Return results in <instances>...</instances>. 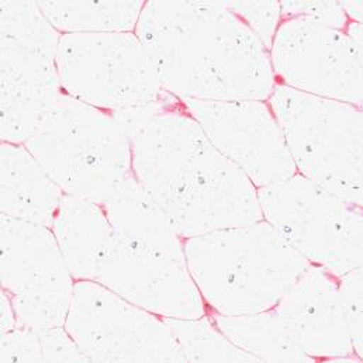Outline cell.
<instances>
[{"mask_svg": "<svg viewBox=\"0 0 363 363\" xmlns=\"http://www.w3.org/2000/svg\"><path fill=\"white\" fill-rule=\"evenodd\" d=\"M131 141L133 177L183 240L264 220L258 189L208 140L181 99L111 113Z\"/></svg>", "mask_w": 363, "mask_h": 363, "instance_id": "1", "label": "cell"}, {"mask_svg": "<svg viewBox=\"0 0 363 363\" xmlns=\"http://www.w3.org/2000/svg\"><path fill=\"white\" fill-rule=\"evenodd\" d=\"M135 34L181 100H268L269 50L227 1H145Z\"/></svg>", "mask_w": 363, "mask_h": 363, "instance_id": "2", "label": "cell"}, {"mask_svg": "<svg viewBox=\"0 0 363 363\" xmlns=\"http://www.w3.org/2000/svg\"><path fill=\"white\" fill-rule=\"evenodd\" d=\"M186 267L211 314L273 310L310 267L267 220L186 238Z\"/></svg>", "mask_w": 363, "mask_h": 363, "instance_id": "3", "label": "cell"}, {"mask_svg": "<svg viewBox=\"0 0 363 363\" xmlns=\"http://www.w3.org/2000/svg\"><path fill=\"white\" fill-rule=\"evenodd\" d=\"M24 145L67 196L104 204L133 178L125 127L111 113L67 94Z\"/></svg>", "mask_w": 363, "mask_h": 363, "instance_id": "4", "label": "cell"}, {"mask_svg": "<svg viewBox=\"0 0 363 363\" xmlns=\"http://www.w3.org/2000/svg\"><path fill=\"white\" fill-rule=\"evenodd\" d=\"M268 101L297 174L362 206V107L280 84Z\"/></svg>", "mask_w": 363, "mask_h": 363, "instance_id": "5", "label": "cell"}, {"mask_svg": "<svg viewBox=\"0 0 363 363\" xmlns=\"http://www.w3.org/2000/svg\"><path fill=\"white\" fill-rule=\"evenodd\" d=\"M1 141L26 144L64 94L61 33L37 1H1Z\"/></svg>", "mask_w": 363, "mask_h": 363, "instance_id": "6", "label": "cell"}, {"mask_svg": "<svg viewBox=\"0 0 363 363\" xmlns=\"http://www.w3.org/2000/svg\"><path fill=\"white\" fill-rule=\"evenodd\" d=\"M264 220L310 265L342 276L362 267V206L296 174L258 189Z\"/></svg>", "mask_w": 363, "mask_h": 363, "instance_id": "7", "label": "cell"}, {"mask_svg": "<svg viewBox=\"0 0 363 363\" xmlns=\"http://www.w3.org/2000/svg\"><path fill=\"white\" fill-rule=\"evenodd\" d=\"M57 65L64 94L108 113L147 107L171 94L134 31L62 34Z\"/></svg>", "mask_w": 363, "mask_h": 363, "instance_id": "8", "label": "cell"}, {"mask_svg": "<svg viewBox=\"0 0 363 363\" xmlns=\"http://www.w3.org/2000/svg\"><path fill=\"white\" fill-rule=\"evenodd\" d=\"M65 328L89 362H184L162 317L94 280H75Z\"/></svg>", "mask_w": 363, "mask_h": 363, "instance_id": "9", "label": "cell"}, {"mask_svg": "<svg viewBox=\"0 0 363 363\" xmlns=\"http://www.w3.org/2000/svg\"><path fill=\"white\" fill-rule=\"evenodd\" d=\"M352 23L340 28L303 14L281 16L269 50L277 84L362 107V40Z\"/></svg>", "mask_w": 363, "mask_h": 363, "instance_id": "10", "label": "cell"}, {"mask_svg": "<svg viewBox=\"0 0 363 363\" xmlns=\"http://www.w3.org/2000/svg\"><path fill=\"white\" fill-rule=\"evenodd\" d=\"M1 286L18 327L65 325L75 279L51 227L1 216Z\"/></svg>", "mask_w": 363, "mask_h": 363, "instance_id": "11", "label": "cell"}, {"mask_svg": "<svg viewBox=\"0 0 363 363\" xmlns=\"http://www.w3.org/2000/svg\"><path fill=\"white\" fill-rule=\"evenodd\" d=\"M213 145L257 189L297 174L268 100H182Z\"/></svg>", "mask_w": 363, "mask_h": 363, "instance_id": "12", "label": "cell"}, {"mask_svg": "<svg viewBox=\"0 0 363 363\" xmlns=\"http://www.w3.org/2000/svg\"><path fill=\"white\" fill-rule=\"evenodd\" d=\"M91 280L162 318L207 314L184 262L130 244L116 233L100 252Z\"/></svg>", "mask_w": 363, "mask_h": 363, "instance_id": "13", "label": "cell"}, {"mask_svg": "<svg viewBox=\"0 0 363 363\" xmlns=\"http://www.w3.org/2000/svg\"><path fill=\"white\" fill-rule=\"evenodd\" d=\"M273 311L294 344L313 362L362 361L348 330L340 276L310 265Z\"/></svg>", "mask_w": 363, "mask_h": 363, "instance_id": "14", "label": "cell"}, {"mask_svg": "<svg viewBox=\"0 0 363 363\" xmlns=\"http://www.w3.org/2000/svg\"><path fill=\"white\" fill-rule=\"evenodd\" d=\"M64 196L24 144L1 141V216L52 227Z\"/></svg>", "mask_w": 363, "mask_h": 363, "instance_id": "15", "label": "cell"}, {"mask_svg": "<svg viewBox=\"0 0 363 363\" xmlns=\"http://www.w3.org/2000/svg\"><path fill=\"white\" fill-rule=\"evenodd\" d=\"M114 233L144 250L184 262V240L154 197L133 177L104 204Z\"/></svg>", "mask_w": 363, "mask_h": 363, "instance_id": "16", "label": "cell"}, {"mask_svg": "<svg viewBox=\"0 0 363 363\" xmlns=\"http://www.w3.org/2000/svg\"><path fill=\"white\" fill-rule=\"evenodd\" d=\"M75 280H91L96 261L113 235L103 204L64 196L51 227Z\"/></svg>", "mask_w": 363, "mask_h": 363, "instance_id": "17", "label": "cell"}, {"mask_svg": "<svg viewBox=\"0 0 363 363\" xmlns=\"http://www.w3.org/2000/svg\"><path fill=\"white\" fill-rule=\"evenodd\" d=\"M220 331L257 362H313L291 340L273 310L224 317L211 314Z\"/></svg>", "mask_w": 363, "mask_h": 363, "instance_id": "18", "label": "cell"}, {"mask_svg": "<svg viewBox=\"0 0 363 363\" xmlns=\"http://www.w3.org/2000/svg\"><path fill=\"white\" fill-rule=\"evenodd\" d=\"M61 33H114L137 28L145 1H37Z\"/></svg>", "mask_w": 363, "mask_h": 363, "instance_id": "19", "label": "cell"}, {"mask_svg": "<svg viewBox=\"0 0 363 363\" xmlns=\"http://www.w3.org/2000/svg\"><path fill=\"white\" fill-rule=\"evenodd\" d=\"M164 320L179 345L184 362H257L220 331L211 315Z\"/></svg>", "mask_w": 363, "mask_h": 363, "instance_id": "20", "label": "cell"}, {"mask_svg": "<svg viewBox=\"0 0 363 363\" xmlns=\"http://www.w3.org/2000/svg\"><path fill=\"white\" fill-rule=\"evenodd\" d=\"M228 7L237 13L245 24L257 34L262 44L271 50L274 33L281 21V7L279 1H227Z\"/></svg>", "mask_w": 363, "mask_h": 363, "instance_id": "21", "label": "cell"}, {"mask_svg": "<svg viewBox=\"0 0 363 363\" xmlns=\"http://www.w3.org/2000/svg\"><path fill=\"white\" fill-rule=\"evenodd\" d=\"M340 287L351 340L355 352L358 354L359 358H362V267L340 276Z\"/></svg>", "mask_w": 363, "mask_h": 363, "instance_id": "22", "label": "cell"}, {"mask_svg": "<svg viewBox=\"0 0 363 363\" xmlns=\"http://www.w3.org/2000/svg\"><path fill=\"white\" fill-rule=\"evenodd\" d=\"M1 362H43L38 330L16 327L1 334Z\"/></svg>", "mask_w": 363, "mask_h": 363, "instance_id": "23", "label": "cell"}, {"mask_svg": "<svg viewBox=\"0 0 363 363\" xmlns=\"http://www.w3.org/2000/svg\"><path fill=\"white\" fill-rule=\"evenodd\" d=\"M43 362H89L65 325L38 330Z\"/></svg>", "mask_w": 363, "mask_h": 363, "instance_id": "24", "label": "cell"}, {"mask_svg": "<svg viewBox=\"0 0 363 363\" xmlns=\"http://www.w3.org/2000/svg\"><path fill=\"white\" fill-rule=\"evenodd\" d=\"M280 7L281 16L303 14L340 28H345L352 21L341 1H283Z\"/></svg>", "mask_w": 363, "mask_h": 363, "instance_id": "25", "label": "cell"}, {"mask_svg": "<svg viewBox=\"0 0 363 363\" xmlns=\"http://www.w3.org/2000/svg\"><path fill=\"white\" fill-rule=\"evenodd\" d=\"M16 327H18V323L11 300L4 291H1V334L9 333Z\"/></svg>", "mask_w": 363, "mask_h": 363, "instance_id": "26", "label": "cell"}, {"mask_svg": "<svg viewBox=\"0 0 363 363\" xmlns=\"http://www.w3.org/2000/svg\"><path fill=\"white\" fill-rule=\"evenodd\" d=\"M341 4L351 20L362 23V1H341Z\"/></svg>", "mask_w": 363, "mask_h": 363, "instance_id": "27", "label": "cell"}]
</instances>
